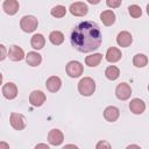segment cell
<instances>
[{
  "instance_id": "obj_30",
  "label": "cell",
  "mask_w": 149,
  "mask_h": 149,
  "mask_svg": "<svg viewBox=\"0 0 149 149\" xmlns=\"http://www.w3.org/2000/svg\"><path fill=\"white\" fill-rule=\"evenodd\" d=\"M35 148H45V149H49V146L48 144H44V143H40V144H36Z\"/></svg>"
},
{
  "instance_id": "obj_26",
  "label": "cell",
  "mask_w": 149,
  "mask_h": 149,
  "mask_svg": "<svg viewBox=\"0 0 149 149\" xmlns=\"http://www.w3.org/2000/svg\"><path fill=\"white\" fill-rule=\"evenodd\" d=\"M128 12H129L130 16L132 17H135V19H137V17H140L142 15V9L137 5H130L128 7Z\"/></svg>"
},
{
  "instance_id": "obj_6",
  "label": "cell",
  "mask_w": 149,
  "mask_h": 149,
  "mask_svg": "<svg viewBox=\"0 0 149 149\" xmlns=\"http://www.w3.org/2000/svg\"><path fill=\"white\" fill-rule=\"evenodd\" d=\"M132 94V88L127 83H120L115 88V95L119 100H127Z\"/></svg>"
},
{
  "instance_id": "obj_13",
  "label": "cell",
  "mask_w": 149,
  "mask_h": 149,
  "mask_svg": "<svg viewBox=\"0 0 149 149\" xmlns=\"http://www.w3.org/2000/svg\"><path fill=\"white\" fill-rule=\"evenodd\" d=\"M129 109L134 114H142L146 109V104L143 100H141L139 98H134L129 102Z\"/></svg>"
},
{
  "instance_id": "obj_5",
  "label": "cell",
  "mask_w": 149,
  "mask_h": 149,
  "mask_svg": "<svg viewBox=\"0 0 149 149\" xmlns=\"http://www.w3.org/2000/svg\"><path fill=\"white\" fill-rule=\"evenodd\" d=\"M9 122H10V126L15 130H22V129L26 128V119L20 113H15V112L10 113Z\"/></svg>"
},
{
  "instance_id": "obj_4",
  "label": "cell",
  "mask_w": 149,
  "mask_h": 149,
  "mask_svg": "<svg viewBox=\"0 0 149 149\" xmlns=\"http://www.w3.org/2000/svg\"><path fill=\"white\" fill-rule=\"evenodd\" d=\"M65 70H66V73H68L69 77H71V78H77V77H79V76L83 74L84 68H83V65H81L79 62H77V61H70V62L66 64Z\"/></svg>"
},
{
  "instance_id": "obj_33",
  "label": "cell",
  "mask_w": 149,
  "mask_h": 149,
  "mask_svg": "<svg viewBox=\"0 0 149 149\" xmlns=\"http://www.w3.org/2000/svg\"><path fill=\"white\" fill-rule=\"evenodd\" d=\"M148 91H149V85H148Z\"/></svg>"
},
{
  "instance_id": "obj_29",
  "label": "cell",
  "mask_w": 149,
  "mask_h": 149,
  "mask_svg": "<svg viewBox=\"0 0 149 149\" xmlns=\"http://www.w3.org/2000/svg\"><path fill=\"white\" fill-rule=\"evenodd\" d=\"M0 48H1V57H0V59L2 61V59H5V57H6V48H5L3 44H1Z\"/></svg>"
},
{
  "instance_id": "obj_14",
  "label": "cell",
  "mask_w": 149,
  "mask_h": 149,
  "mask_svg": "<svg viewBox=\"0 0 149 149\" xmlns=\"http://www.w3.org/2000/svg\"><path fill=\"white\" fill-rule=\"evenodd\" d=\"M19 1L17 0H5L2 3V9L8 15H14L19 10Z\"/></svg>"
},
{
  "instance_id": "obj_18",
  "label": "cell",
  "mask_w": 149,
  "mask_h": 149,
  "mask_svg": "<svg viewBox=\"0 0 149 149\" xmlns=\"http://www.w3.org/2000/svg\"><path fill=\"white\" fill-rule=\"evenodd\" d=\"M100 20L102 21V23L105 26H112L114 22H115V14L114 12L107 9V10H104L100 13Z\"/></svg>"
},
{
  "instance_id": "obj_3",
  "label": "cell",
  "mask_w": 149,
  "mask_h": 149,
  "mask_svg": "<svg viewBox=\"0 0 149 149\" xmlns=\"http://www.w3.org/2000/svg\"><path fill=\"white\" fill-rule=\"evenodd\" d=\"M38 26V21L33 15H24L20 21V27L26 33H33Z\"/></svg>"
},
{
  "instance_id": "obj_31",
  "label": "cell",
  "mask_w": 149,
  "mask_h": 149,
  "mask_svg": "<svg viewBox=\"0 0 149 149\" xmlns=\"http://www.w3.org/2000/svg\"><path fill=\"white\" fill-rule=\"evenodd\" d=\"M101 0H87V2L88 3H91V5H97V3H99Z\"/></svg>"
},
{
  "instance_id": "obj_25",
  "label": "cell",
  "mask_w": 149,
  "mask_h": 149,
  "mask_svg": "<svg viewBox=\"0 0 149 149\" xmlns=\"http://www.w3.org/2000/svg\"><path fill=\"white\" fill-rule=\"evenodd\" d=\"M50 14L54 17H63L66 14V8L64 6H62V5H57L50 10Z\"/></svg>"
},
{
  "instance_id": "obj_11",
  "label": "cell",
  "mask_w": 149,
  "mask_h": 149,
  "mask_svg": "<svg viewBox=\"0 0 149 149\" xmlns=\"http://www.w3.org/2000/svg\"><path fill=\"white\" fill-rule=\"evenodd\" d=\"M8 57L13 62H19V61H22L26 56H24V51L22 48L17 45H12L8 51Z\"/></svg>"
},
{
  "instance_id": "obj_17",
  "label": "cell",
  "mask_w": 149,
  "mask_h": 149,
  "mask_svg": "<svg viewBox=\"0 0 149 149\" xmlns=\"http://www.w3.org/2000/svg\"><path fill=\"white\" fill-rule=\"evenodd\" d=\"M121 56H122L121 51L115 47H111L106 51V61L109 62V63H115V62L120 61Z\"/></svg>"
},
{
  "instance_id": "obj_23",
  "label": "cell",
  "mask_w": 149,
  "mask_h": 149,
  "mask_svg": "<svg viewBox=\"0 0 149 149\" xmlns=\"http://www.w3.org/2000/svg\"><path fill=\"white\" fill-rule=\"evenodd\" d=\"M105 76H106V78L109 79V80H115V79H118L119 76H120V70H119V68H116L115 65H111V66H108V68L105 70Z\"/></svg>"
},
{
  "instance_id": "obj_8",
  "label": "cell",
  "mask_w": 149,
  "mask_h": 149,
  "mask_svg": "<svg viewBox=\"0 0 149 149\" xmlns=\"http://www.w3.org/2000/svg\"><path fill=\"white\" fill-rule=\"evenodd\" d=\"M45 94L42 92V91H38V90H35L30 93L29 95V102L34 106V107H40L42 106L44 102H45Z\"/></svg>"
},
{
  "instance_id": "obj_15",
  "label": "cell",
  "mask_w": 149,
  "mask_h": 149,
  "mask_svg": "<svg viewBox=\"0 0 149 149\" xmlns=\"http://www.w3.org/2000/svg\"><path fill=\"white\" fill-rule=\"evenodd\" d=\"M62 86V80L59 77L57 76H51L47 79V83H45V87L48 91L50 92H57Z\"/></svg>"
},
{
  "instance_id": "obj_28",
  "label": "cell",
  "mask_w": 149,
  "mask_h": 149,
  "mask_svg": "<svg viewBox=\"0 0 149 149\" xmlns=\"http://www.w3.org/2000/svg\"><path fill=\"white\" fill-rule=\"evenodd\" d=\"M97 148H101V147H106V148H111V144L108 143V142H105V141H100V142H98L97 143V146H95Z\"/></svg>"
},
{
  "instance_id": "obj_1",
  "label": "cell",
  "mask_w": 149,
  "mask_h": 149,
  "mask_svg": "<svg viewBox=\"0 0 149 149\" xmlns=\"http://www.w3.org/2000/svg\"><path fill=\"white\" fill-rule=\"evenodd\" d=\"M101 31L93 21H83L74 27L71 33V44L80 52H91L101 44Z\"/></svg>"
},
{
  "instance_id": "obj_24",
  "label": "cell",
  "mask_w": 149,
  "mask_h": 149,
  "mask_svg": "<svg viewBox=\"0 0 149 149\" xmlns=\"http://www.w3.org/2000/svg\"><path fill=\"white\" fill-rule=\"evenodd\" d=\"M133 64L136 68H144L148 64V57L144 54H136L133 58Z\"/></svg>"
},
{
  "instance_id": "obj_2",
  "label": "cell",
  "mask_w": 149,
  "mask_h": 149,
  "mask_svg": "<svg viewBox=\"0 0 149 149\" xmlns=\"http://www.w3.org/2000/svg\"><path fill=\"white\" fill-rule=\"evenodd\" d=\"M78 91L84 97H90L95 91V83L90 77H84L78 83Z\"/></svg>"
},
{
  "instance_id": "obj_9",
  "label": "cell",
  "mask_w": 149,
  "mask_h": 149,
  "mask_svg": "<svg viewBox=\"0 0 149 149\" xmlns=\"http://www.w3.org/2000/svg\"><path fill=\"white\" fill-rule=\"evenodd\" d=\"M1 91H2V95L8 100H12L17 95V87L14 83H6L2 86Z\"/></svg>"
},
{
  "instance_id": "obj_10",
  "label": "cell",
  "mask_w": 149,
  "mask_h": 149,
  "mask_svg": "<svg viewBox=\"0 0 149 149\" xmlns=\"http://www.w3.org/2000/svg\"><path fill=\"white\" fill-rule=\"evenodd\" d=\"M64 135L59 129H51L48 134V141L51 146H59L63 143Z\"/></svg>"
},
{
  "instance_id": "obj_32",
  "label": "cell",
  "mask_w": 149,
  "mask_h": 149,
  "mask_svg": "<svg viewBox=\"0 0 149 149\" xmlns=\"http://www.w3.org/2000/svg\"><path fill=\"white\" fill-rule=\"evenodd\" d=\"M147 14H148V15H149V3H148V5H147Z\"/></svg>"
},
{
  "instance_id": "obj_7",
  "label": "cell",
  "mask_w": 149,
  "mask_h": 149,
  "mask_svg": "<svg viewBox=\"0 0 149 149\" xmlns=\"http://www.w3.org/2000/svg\"><path fill=\"white\" fill-rule=\"evenodd\" d=\"M69 10H70V13H71L72 15H74V16H84V15L87 14L88 8H87L86 3L80 2V1H77V2L71 3Z\"/></svg>"
},
{
  "instance_id": "obj_16",
  "label": "cell",
  "mask_w": 149,
  "mask_h": 149,
  "mask_svg": "<svg viewBox=\"0 0 149 149\" xmlns=\"http://www.w3.org/2000/svg\"><path fill=\"white\" fill-rule=\"evenodd\" d=\"M119 115H120V111H119V108L115 107V106H108V107H106L105 111H104V118H105L108 122H114V121H116L118 118H119Z\"/></svg>"
},
{
  "instance_id": "obj_22",
  "label": "cell",
  "mask_w": 149,
  "mask_h": 149,
  "mask_svg": "<svg viewBox=\"0 0 149 149\" xmlns=\"http://www.w3.org/2000/svg\"><path fill=\"white\" fill-rule=\"evenodd\" d=\"M49 40H50V42H51L54 45H59V44H62L63 41H64V35H63L62 31L54 30V31L50 33Z\"/></svg>"
},
{
  "instance_id": "obj_20",
  "label": "cell",
  "mask_w": 149,
  "mask_h": 149,
  "mask_svg": "<svg viewBox=\"0 0 149 149\" xmlns=\"http://www.w3.org/2000/svg\"><path fill=\"white\" fill-rule=\"evenodd\" d=\"M30 44H31V47H33L34 49L40 50V49H42V48L44 47V44H45V38H44V36H43L42 34H35V35L31 37V40H30Z\"/></svg>"
},
{
  "instance_id": "obj_19",
  "label": "cell",
  "mask_w": 149,
  "mask_h": 149,
  "mask_svg": "<svg viewBox=\"0 0 149 149\" xmlns=\"http://www.w3.org/2000/svg\"><path fill=\"white\" fill-rule=\"evenodd\" d=\"M26 61H27L28 65H30V66H37V65H40L41 62H42V56H41L38 52L30 51V52L27 54Z\"/></svg>"
},
{
  "instance_id": "obj_12",
  "label": "cell",
  "mask_w": 149,
  "mask_h": 149,
  "mask_svg": "<svg viewBox=\"0 0 149 149\" xmlns=\"http://www.w3.org/2000/svg\"><path fill=\"white\" fill-rule=\"evenodd\" d=\"M132 42H133V37H132L129 31H126V30L120 31L116 36V43L122 48L129 47L132 44Z\"/></svg>"
},
{
  "instance_id": "obj_21",
  "label": "cell",
  "mask_w": 149,
  "mask_h": 149,
  "mask_svg": "<svg viewBox=\"0 0 149 149\" xmlns=\"http://www.w3.org/2000/svg\"><path fill=\"white\" fill-rule=\"evenodd\" d=\"M101 59H102V55H101V54H99V52H97V54H93V55L86 56V58H85V63H86V65H87V66L94 68V66H97V65H99V64H100Z\"/></svg>"
},
{
  "instance_id": "obj_27",
  "label": "cell",
  "mask_w": 149,
  "mask_h": 149,
  "mask_svg": "<svg viewBox=\"0 0 149 149\" xmlns=\"http://www.w3.org/2000/svg\"><path fill=\"white\" fill-rule=\"evenodd\" d=\"M121 1L122 0H106V5L109 8H118L121 5Z\"/></svg>"
}]
</instances>
